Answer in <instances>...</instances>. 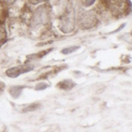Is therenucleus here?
I'll return each mask as SVG.
<instances>
[{"label":"nucleus","mask_w":132,"mask_h":132,"mask_svg":"<svg viewBox=\"0 0 132 132\" xmlns=\"http://www.w3.org/2000/svg\"><path fill=\"white\" fill-rule=\"evenodd\" d=\"M39 108V104H32V105H28L24 109H23V112L24 113H27V112H32L35 111L37 108Z\"/></svg>","instance_id":"nucleus-6"},{"label":"nucleus","mask_w":132,"mask_h":132,"mask_svg":"<svg viewBox=\"0 0 132 132\" xmlns=\"http://www.w3.org/2000/svg\"><path fill=\"white\" fill-rule=\"evenodd\" d=\"M22 72L23 71H21L20 68L17 67V68H12V69L8 70V71H6V74L9 77H11V78H16V77H18L19 75H20Z\"/></svg>","instance_id":"nucleus-4"},{"label":"nucleus","mask_w":132,"mask_h":132,"mask_svg":"<svg viewBox=\"0 0 132 132\" xmlns=\"http://www.w3.org/2000/svg\"><path fill=\"white\" fill-rule=\"evenodd\" d=\"M62 83H63V84H64V86H60V87H61V88H63V89H65V90L71 89V87L74 86V83H72L71 81H70V80H65V81H63Z\"/></svg>","instance_id":"nucleus-7"},{"label":"nucleus","mask_w":132,"mask_h":132,"mask_svg":"<svg viewBox=\"0 0 132 132\" xmlns=\"http://www.w3.org/2000/svg\"><path fill=\"white\" fill-rule=\"evenodd\" d=\"M80 26L84 28H91L96 23V19L95 16L93 15L92 13H86L81 16L80 18Z\"/></svg>","instance_id":"nucleus-1"},{"label":"nucleus","mask_w":132,"mask_h":132,"mask_svg":"<svg viewBox=\"0 0 132 132\" xmlns=\"http://www.w3.org/2000/svg\"><path fill=\"white\" fill-rule=\"evenodd\" d=\"M47 85L46 84H43V83H42V84H39V85H37V86H36V90H38V91H40V90H43V89H45L47 88Z\"/></svg>","instance_id":"nucleus-9"},{"label":"nucleus","mask_w":132,"mask_h":132,"mask_svg":"<svg viewBox=\"0 0 132 132\" xmlns=\"http://www.w3.org/2000/svg\"><path fill=\"white\" fill-rule=\"evenodd\" d=\"M0 38H2V31L0 30Z\"/></svg>","instance_id":"nucleus-13"},{"label":"nucleus","mask_w":132,"mask_h":132,"mask_svg":"<svg viewBox=\"0 0 132 132\" xmlns=\"http://www.w3.org/2000/svg\"><path fill=\"white\" fill-rule=\"evenodd\" d=\"M5 1L7 2V3H9V4H12V3H13L15 0H5Z\"/></svg>","instance_id":"nucleus-12"},{"label":"nucleus","mask_w":132,"mask_h":132,"mask_svg":"<svg viewBox=\"0 0 132 132\" xmlns=\"http://www.w3.org/2000/svg\"><path fill=\"white\" fill-rule=\"evenodd\" d=\"M3 89H4V86H3V84H1V83H0V93H1V92L3 91Z\"/></svg>","instance_id":"nucleus-11"},{"label":"nucleus","mask_w":132,"mask_h":132,"mask_svg":"<svg viewBox=\"0 0 132 132\" xmlns=\"http://www.w3.org/2000/svg\"><path fill=\"white\" fill-rule=\"evenodd\" d=\"M29 1H30L31 3H33V4H37V3H40V2L44 1V0H29Z\"/></svg>","instance_id":"nucleus-10"},{"label":"nucleus","mask_w":132,"mask_h":132,"mask_svg":"<svg viewBox=\"0 0 132 132\" xmlns=\"http://www.w3.org/2000/svg\"><path fill=\"white\" fill-rule=\"evenodd\" d=\"M48 17V12L44 7L39 8L35 12V22L36 24H40V23H44L47 20Z\"/></svg>","instance_id":"nucleus-2"},{"label":"nucleus","mask_w":132,"mask_h":132,"mask_svg":"<svg viewBox=\"0 0 132 132\" xmlns=\"http://www.w3.org/2000/svg\"><path fill=\"white\" fill-rule=\"evenodd\" d=\"M63 23V30L65 32H69L71 31V29H73L74 27V24H73V17L71 18V13L69 14H65L64 19L62 21Z\"/></svg>","instance_id":"nucleus-3"},{"label":"nucleus","mask_w":132,"mask_h":132,"mask_svg":"<svg viewBox=\"0 0 132 132\" xmlns=\"http://www.w3.org/2000/svg\"><path fill=\"white\" fill-rule=\"evenodd\" d=\"M95 0H81L82 4L84 5L85 6H89V5H92L93 3H94Z\"/></svg>","instance_id":"nucleus-8"},{"label":"nucleus","mask_w":132,"mask_h":132,"mask_svg":"<svg viewBox=\"0 0 132 132\" xmlns=\"http://www.w3.org/2000/svg\"><path fill=\"white\" fill-rule=\"evenodd\" d=\"M21 91H22V87L21 86H13L11 88V94L13 98H18L20 95Z\"/></svg>","instance_id":"nucleus-5"}]
</instances>
